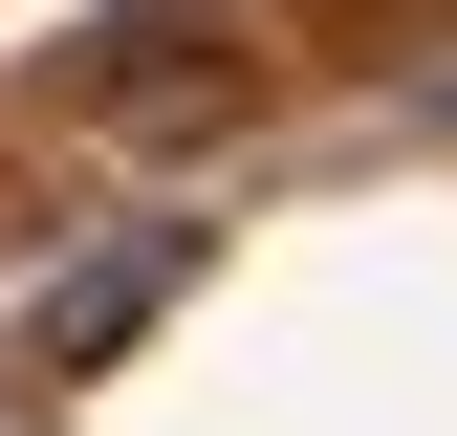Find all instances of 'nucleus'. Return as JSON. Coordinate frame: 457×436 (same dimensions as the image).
Masks as SVG:
<instances>
[{
  "instance_id": "f257e3e1",
  "label": "nucleus",
  "mask_w": 457,
  "mask_h": 436,
  "mask_svg": "<svg viewBox=\"0 0 457 436\" xmlns=\"http://www.w3.org/2000/svg\"><path fill=\"white\" fill-rule=\"evenodd\" d=\"M175 262H196V218H131V240H87L66 284L22 306V349H44V371H109V349H131L153 306H175Z\"/></svg>"
}]
</instances>
